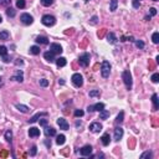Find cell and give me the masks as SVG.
<instances>
[{"mask_svg": "<svg viewBox=\"0 0 159 159\" xmlns=\"http://www.w3.org/2000/svg\"><path fill=\"white\" fill-rule=\"evenodd\" d=\"M139 6H140V3H139V1H133V8L138 9Z\"/></svg>", "mask_w": 159, "mask_h": 159, "instance_id": "obj_47", "label": "cell"}, {"mask_svg": "<svg viewBox=\"0 0 159 159\" xmlns=\"http://www.w3.org/2000/svg\"><path fill=\"white\" fill-rule=\"evenodd\" d=\"M72 83H74L76 87H81L83 85V77H82V75L80 74H74L72 75Z\"/></svg>", "mask_w": 159, "mask_h": 159, "instance_id": "obj_5", "label": "cell"}, {"mask_svg": "<svg viewBox=\"0 0 159 159\" xmlns=\"http://www.w3.org/2000/svg\"><path fill=\"white\" fill-rule=\"evenodd\" d=\"M6 15H8L9 17H14L15 16V10L12 8H8L6 9Z\"/></svg>", "mask_w": 159, "mask_h": 159, "instance_id": "obj_29", "label": "cell"}, {"mask_svg": "<svg viewBox=\"0 0 159 159\" xmlns=\"http://www.w3.org/2000/svg\"><path fill=\"white\" fill-rule=\"evenodd\" d=\"M107 41H108L110 44H116V42H117V37H116V35H114L113 33H110L107 35Z\"/></svg>", "mask_w": 159, "mask_h": 159, "instance_id": "obj_21", "label": "cell"}, {"mask_svg": "<svg viewBox=\"0 0 159 159\" xmlns=\"http://www.w3.org/2000/svg\"><path fill=\"white\" fill-rule=\"evenodd\" d=\"M55 61H56L57 67H63V66H66V63H67L65 57H58V58H56Z\"/></svg>", "mask_w": 159, "mask_h": 159, "instance_id": "obj_16", "label": "cell"}, {"mask_svg": "<svg viewBox=\"0 0 159 159\" xmlns=\"http://www.w3.org/2000/svg\"><path fill=\"white\" fill-rule=\"evenodd\" d=\"M152 157H153V153H152V152H149V151L144 152V153L140 155V158H142V159H144V158H152Z\"/></svg>", "mask_w": 159, "mask_h": 159, "instance_id": "obj_31", "label": "cell"}, {"mask_svg": "<svg viewBox=\"0 0 159 159\" xmlns=\"http://www.w3.org/2000/svg\"><path fill=\"white\" fill-rule=\"evenodd\" d=\"M0 85H1V77H0Z\"/></svg>", "mask_w": 159, "mask_h": 159, "instance_id": "obj_53", "label": "cell"}, {"mask_svg": "<svg viewBox=\"0 0 159 159\" xmlns=\"http://www.w3.org/2000/svg\"><path fill=\"white\" fill-rule=\"evenodd\" d=\"M57 124L60 127V129H63V131H67L69 129V123L65 118H58L57 119Z\"/></svg>", "mask_w": 159, "mask_h": 159, "instance_id": "obj_8", "label": "cell"}, {"mask_svg": "<svg viewBox=\"0 0 159 159\" xmlns=\"http://www.w3.org/2000/svg\"><path fill=\"white\" fill-rule=\"evenodd\" d=\"M35 41H36L37 44H42V45H47L49 44V39L45 36H37Z\"/></svg>", "mask_w": 159, "mask_h": 159, "instance_id": "obj_18", "label": "cell"}, {"mask_svg": "<svg viewBox=\"0 0 159 159\" xmlns=\"http://www.w3.org/2000/svg\"><path fill=\"white\" fill-rule=\"evenodd\" d=\"M83 114H85V112H83L82 110H76L75 111V116H76V117H82Z\"/></svg>", "mask_w": 159, "mask_h": 159, "instance_id": "obj_41", "label": "cell"}, {"mask_svg": "<svg viewBox=\"0 0 159 159\" xmlns=\"http://www.w3.org/2000/svg\"><path fill=\"white\" fill-rule=\"evenodd\" d=\"M111 74V65L108 61H103L102 66H101V75L103 78H107Z\"/></svg>", "mask_w": 159, "mask_h": 159, "instance_id": "obj_2", "label": "cell"}, {"mask_svg": "<svg viewBox=\"0 0 159 159\" xmlns=\"http://www.w3.org/2000/svg\"><path fill=\"white\" fill-rule=\"evenodd\" d=\"M41 116H47V113H46V112H42V113H37V114H35V116H34L33 118H31L30 121H29V122H30V123H35V122L37 121V119L40 118Z\"/></svg>", "mask_w": 159, "mask_h": 159, "instance_id": "obj_22", "label": "cell"}, {"mask_svg": "<svg viewBox=\"0 0 159 159\" xmlns=\"http://www.w3.org/2000/svg\"><path fill=\"white\" fill-rule=\"evenodd\" d=\"M101 142H102L103 146H108L111 143V135L110 133H105V134L102 135V138H101Z\"/></svg>", "mask_w": 159, "mask_h": 159, "instance_id": "obj_14", "label": "cell"}, {"mask_svg": "<svg viewBox=\"0 0 159 159\" xmlns=\"http://www.w3.org/2000/svg\"><path fill=\"white\" fill-rule=\"evenodd\" d=\"M99 118L101 119H107L110 118V111H107L103 108L102 111H99Z\"/></svg>", "mask_w": 159, "mask_h": 159, "instance_id": "obj_20", "label": "cell"}, {"mask_svg": "<svg viewBox=\"0 0 159 159\" xmlns=\"http://www.w3.org/2000/svg\"><path fill=\"white\" fill-rule=\"evenodd\" d=\"M134 42H135V46H137L138 49H143V47H144V42H143V41H140V40H134Z\"/></svg>", "mask_w": 159, "mask_h": 159, "instance_id": "obj_39", "label": "cell"}, {"mask_svg": "<svg viewBox=\"0 0 159 159\" xmlns=\"http://www.w3.org/2000/svg\"><path fill=\"white\" fill-rule=\"evenodd\" d=\"M91 24L92 25L97 24V16H92V19H91Z\"/></svg>", "mask_w": 159, "mask_h": 159, "instance_id": "obj_46", "label": "cell"}, {"mask_svg": "<svg viewBox=\"0 0 159 159\" xmlns=\"http://www.w3.org/2000/svg\"><path fill=\"white\" fill-rule=\"evenodd\" d=\"M41 22L45 25V26H52L56 22V19L52 15H44L42 19H41Z\"/></svg>", "mask_w": 159, "mask_h": 159, "instance_id": "obj_3", "label": "cell"}, {"mask_svg": "<svg viewBox=\"0 0 159 159\" xmlns=\"http://www.w3.org/2000/svg\"><path fill=\"white\" fill-rule=\"evenodd\" d=\"M44 57H45V60H47L49 62H53L56 58H55V53L52 51H47V52L44 53Z\"/></svg>", "mask_w": 159, "mask_h": 159, "instance_id": "obj_12", "label": "cell"}, {"mask_svg": "<svg viewBox=\"0 0 159 159\" xmlns=\"http://www.w3.org/2000/svg\"><path fill=\"white\" fill-rule=\"evenodd\" d=\"M3 61H4V62H10V58L6 57V56H3Z\"/></svg>", "mask_w": 159, "mask_h": 159, "instance_id": "obj_49", "label": "cell"}, {"mask_svg": "<svg viewBox=\"0 0 159 159\" xmlns=\"http://www.w3.org/2000/svg\"><path fill=\"white\" fill-rule=\"evenodd\" d=\"M12 80H15V81L17 82H22L24 81V76H22V71H20V70H17L16 71V75L12 77Z\"/></svg>", "mask_w": 159, "mask_h": 159, "instance_id": "obj_17", "label": "cell"}, {"mask_svg": "<svg viewBox=\"0 0 159 159\" xmlns=\"http://www.w3.org/2000/svg\"><path fill=\"white\" fill-rule=\"evenodd\" d=\"M153 1H158V0H153Z\"/></svg>", "mask_w": 159, "mask_h": 159, "instance_id": "obj_55", "label": "cell"}, {"mask_svg": "<svg viewBox=\"0 0 159 159\" xmlns=\"http://www.w3.org/2000/svg\"><path fill=\"white\" fill-rule=\"evenodd\" d=\"M46 124H47V119H40V126H42V127H46Z\"/></svg>", "mask_w": 159, "mask_h": 159, "instance_id": "obj_45", "label": "cell"}, {"mask_svg": "<svg viewBox=\"0 0 159 159\" xmlns=\"http://www.w3.org/2000/svg\"><path fill=\"white\" fill-rule=\"evenodd\" d=\"M122 80H123V82H124V85H126L127 90H131V88H132V75H131V72H129L128 70L123 71Z\"/></svg>", "mask_w": 159, "mask_h": 159, "instance_id": "obj_1", "label": "cell"}, {"mask_svg": "<svg viewBox=\"0 0 159 159\" xmlns=\"http://www.w3.org/2000/svg\"><path fill=\"white\" fill-rule=\"evenodd\" d=\"M103 108H105V105H103V103H96V105L93 106V110L98 111V112H99V111H102Z\"/></svg>", "mask_w": 159, "mask_h": 159, "instance_id": "obj_30", "label": "cell"}, {"mask_svg": "<svg viewBox=\"0 0 159 159\" xmlns=\"http://www.w3.org/2000/svg\"><path fill=\"white\" fill-rule=\"evenodd\" d=\"M0 155H1V157H6V152H1V154H0Z\"/></svg>", "mask_w": 159, "mask_h": 159, "instance_id": "obj_50", "label": "cell"}, {"mask_svg": "<svg viewBox=\"0 0 159 159\" xmlns=\"http://www.w3.org/2000/svg\"><path fill=\"white\" fill-rule=\"evenodd\" d=\"M8 53V49L5 46H0V56H6Z\"/></svg>", "mask_w": 159, "mask_h": 159, "instance_id": "obj_34", "label": "cell"}, {"mask_svg": "<svg viewBox=\"0 0 159 159\" xmlns=\"http://www.w3.org/2000/svg\"><path fill=\"white\" fill-rule=\"evenodd\" d=\"M58 82H60L61 85H65V81H63V80H60V81H58Z\"/></svg>", "mask_w": 159, "mask_h": 159, "instance_id": "obj_51", "label": "cell"}, {"mask_svg": "<svg viewBox=\"0 0 159 159\" xmlns=\"http://www.w3.org/2000/svg\"><path fill=\"white\" fill-rule=\"evenodd\" d=\"M50 51H52L53 53H62V47H61V45H58V44H51L50 45Z\"/></svg>", "mask_w": 159, "mask_h": 159, "instance_id": "obj_9", "label": "cell"}, {"mask_svg": "<svg viewBox=\"0 0 159 159\" xmlns=\"http://www.w3.org/2000/svg\"><path fill=\"white\" fill-rule=\"evenodd\" d=\"M20 20H21V22L25 25H31L34 22V17L31 16L30 14H28V12H24V14H21Z\"/></svg>", "mask_w": 159, "mask_h": 159, "instance_id": "obj_6", "label": "cell"}, {"mask_svg": "<svg viewBox=\"0 0 159 159\" xmlns=\"http://www.w3.org/2000/svg\"><path fill=\"white\" fill-rule=\"evenodd\" d=\"M93 106H88V108H87V112H88V113H90V112H93Z\"/></svg>", "mask_w": 159, "mask_h": 159, "instance_id": "obj_48", "label": "cell"}, {"mask_svg": "<svg viewBox=\"0 0 159 159\" xmlns=\"http://www.w3.org/2000/svg\"><path fill=\"white\" fill-rule=\"evenodd\" d=\"M9 36H10V34L6 31V30H4V31H0V40H8Z\"/></svg>", "mask_w": 159, "mask_h": 159, "instance_id": "obj_24", "label": "cell"}, {"mask_svg": "<svg viewBox=\"0 0 159 159\" xmlns=\"http://www.w3.org/2000/svg\"><path fill=\"white\" fill-rule=\"evenodd\" d=\"M1 21H3V17H1V15H0V22H1Z\"/></svg>", "mask_w": 159, "mask_h": 159, "instance_id": "obj_52", "label": "cell"}, {"mask_svg": "<svg viewBox=\"0 0 159 159\" xmlns=\"http://www.w3.org/2000/svg\"><path fill=\"white\" fill-rule=\"evenodd\" d=\"M45 134L46 137H53L56 135V129L52 127H45Z\"/></svg>", "mask_w": 159, "mask_h": 159, "instance_id": "obj_13", "label": "cell"}, {"mask_svg": "<svg viewBox=\"0 0 159 159\" xmlns=\"http://www.w3.org/2000/svg\"><path fill=\"white\" fill-rule=\"evenodd\" d=\"M91 153H92V147L91 146H85V147L81 148V154L83 157H90Z\"/></svg>", "mask_w": 159, "mask_h": 159, "instance_id": "obj_11", "label": "cell"}, {"mask_svg": "<svg viewBox=\"0 0 159 159\" xmlns=\"http://www.w3.org/2000/svg\"><path fill=\"white\" fill-rule=\"evenodd\" d=\"M99 94H101L99 90H94V91H91L90 92V97H96V96H99Z\"/></svg>", "mask_w": 159, "mask_h": 159, "instance_id": "obj_40", "label": "cell"}, {"mask_svg": "<svg viewBox=\"0 0 159 159\" xmlns=\"http://www.w3.org/2000/svg\"><path fill=\"white\" fill-rule=\"evenodd\" d=\"M15 107H16V108L20 111V112H22V113H28L29 110H30L28 106H25V105H20V103H16V105H15Z\"/></svg>", "mask_w": 159, "mask_h": 159, "instance_id": "obj_19", "label": "cell"}, {"mask_svg": "<svg viewBox=\"0 0 159 159\" xmlns=\"http://www.w3.org/2000/svg\"><path fill=\"white\" fill-rule=\"evenodd\" d=\"M90 53H83V55H81L80 56V58H78V62H80V65L82 66V67H87L88 66V63H90Z\"/></svg>", "mask_w": 159, "mask_h": 159, "instance_id": "obj_4", "label": "cell"}, {"mask_svg": "<svg viewBox=\"0 0 159 159\" xmlns=\"http://www.w3.org/2000/svg\"><path fill=\"white\" fill-rule=\"evenodd\" d=\"M36 152H37L36 146H33V147H31V151H30V155H31V157L36 155Z\"/></svg>", "mask_w": 159, "mask_h": 159, "instance_id": "obj_42", "label": "cell"}, {"mask_svg": "<svg viewBox=\"0 0 159 159\" xmlns=\"http://www.w3.org/2000/svg\"><path fill=\"white\" fill-rule=\"evenodd\" d=\"M152 101H153V105H154V110H158L159 103H158V96H157V93H154L152 96Z\"/></svg>", "mask_w": 159, "mask_h": 159, "instance_id": "obj_25", "label": "cell"}, {"mask_svg": "<svg viewBox=\"0 0 159 159\" xmlns=\"http://www.w3.org/2000/svg\"><path fill=\"white\" fill-rule=\"evenodd\" d=\"M133 1H139V0H133Z\"/></svg>", "mask_w": 159, "mask_h": 159, "instance_id": "obj_54", "label": "cell"}, {"mask_svg": "<svg viewBox=\"0 0 159 159\" xmlns=\"http://www.w3.org/2000/svg\"><path fill=\"white\" fill-rule=\"evenodd\" d=\"M152 40H153V42H154V44H158V42H159V33H154V34H153Z\"/></svg>", "mask_w": 159, "mask_h": 159, "instance_id": "obj_35", "label": "cell"}, {"mask_svg": "<svg viewBox=\"0 0 159 159\" xmlns=\"http://www.w3.org/2000/svg\"><path fill=\"white\" fill-rule=\"evenodd\" d=\"M11 138H12L11 131H6V132H5V139H6L8 142H11Z\"/></svg>", "mask_w": 159, "mask_h": 159, "instance_id": "obj_32", "label": "cell"}, {"mask_svg": "<svg viewBox=\"0 0 159 159\" xmlns=\"http://www.w3.org/2000/svg\"><path fill=\"white\" fill-rule=\"evenodd\" d=\"M66 142V137L63 134H60V135H57V139H56V143L58 144V146H62L63 143Z\"/></svg>", "mask_w": 159, "mask_h": 159, "instance_id": "obj_23", "label": "cell"}, {"mask_svg": "<svg viewBox=\"0 0 159 159\" xmlns=\"http://www.w3.org/2000/svg\"><path fill=\"white\" fill-rule=\"evenodd\" d=\"M122 137H123V129L121 127H116V128H114V140L118 142Z\"/></svg>", "mask_w": 159, "mask_h": 159, "instance_id": "obj_10", "label": "cell"}, {"mask_svg": "<svg viewBox=\"0 0 159 159\" xmlns=\"http://www.w3.org/2000/svg\"><path fill=\"white\" fill-rule=\"evenodd\" d=\"M149 11H151V15H152V16L157 15V9H155V8H151V9H149Z\"/></svg>", "mask_w": 159, "mask_h": 159, "instance_id": "obj_44", "label": "cell"}, {"mask_svg": "<svg viewBox=\"0 0 159 159\" xmlns=\"http://www.w3.org/2000/svg\"><path fill=\"white\" fill-rule=\"evenodd\" d=\"M25 5H26V4H25V0H17V1H16V6L19 9H24Z\"/></svg>", "mask_w": 159, "mask_h": 159, "instance_id": "obj_33", "label": "cell"}, {"mask_svg": "<svg viewBox=\"0 0 159 159\" xmlns=\"http://www.w3.org/2000/svg\"><path fill=\"white\" fill-rule=\"evenodd\" d=\"M123 118H124V113L121 112V113L117 116V118H116V123H117V124H121V123L123 122Z\"/></svg>", "mask_w": 159, "mask_h": 159, "instance_id": "obj_28", "label": "cell"}, {"mask_svg": "<svg viewBox=\"0 0 159 159\" xmlns=\"http://www.w3.org/2000/svg\"><path fill=\"white\" fill-rule=\"evenodd\" d=\"M90 131L93 132V133H98V132H101V131H102V124H101V123H98V122L91 123Z\"/></svg>", "mask_w": 159, "mask_h": 159, "instance_id": "obj_7", "label": "cell"}, {"mask_svg": "<svg viewBox=\"0 0 159 159\" xmlns=\"http://www.w3.org/2000/svg\"><path fill=\"white\" fill-rule=\"evenodd\" d=\"M117 0H111V5H110V10L111 11H116L117 10Z\"/></svg>", "mask_w": 159, "mask_h": 159, "instance_id": "obj_27", "label": "cell"}, {"mask_svg": "<svg viewBox=\"0 0 159 159\" xmlns=\"http://www.w3.org/2000/svg\"><path fill=\"white\" fill-rule=\"evenodd\" d=\"M39 83H40V86H42V87H47V86H49V81H47L46 78H41L40 81H39Z\"/></svg>", "mask_w": 159, "mask_h": 159, "instance_id": "obj_36", "label": "cell"}, {"mask_svg": "<svg viewBox=\"0 0 159 159\" xmlns=\"http://www.w3.org/2000/svg\"><path fill=\"white\" fill-rule=\"evenodd\" d=\"M30 53L39 55V53H40V47H39V46H31V47H30Z\"/></svg>", "mask_w": 159, "mask_h": 159, "instance_id": "obj_26", "label": "cell"}, {"mask_svg": "<svg viewBox=\"0 0 159 159\" xmlns=\"http://www.w3.org/2000/svg\"><path fill=\"white\" fill-rule=\"evenodd\" d=\"M53 0H41V4L44 5V6H50V5H52Z\"/></svg>", "mask_w": 159, "mask_h": 159, "instance_id": "obj_38", "label": "cell"}, {"mask_svg": "<svg viewBox=\"0 0 159 159\" xmlns=\"http://www.w3.org/2000/svg\"><path fill=\"white\" fill-rule=\"evenodd\" d=\"M11 4V0H0V6H9Z\"/></svg>", "mask_w": 159, "mask_h": 159, "instance_id": "obj_37", "label": "cell"}, {"mask_svg": "<svg viewBox=\"0 0 159 159\" xmlns=\"http://www.w3.org/2000/svg\"><path fill=\"white\" fill-rule=\"evenodd\" d=\"M29 135H30V137H33V138L39 137V135H40V129H37V128H35V127L30 128V129H29Z\"/></svg>", "mask_w": 159, "mask_h": 159, "instance_id": "obj_15", "label": "cell"}, {"mask_svg": "<svg viewBox=\"0 0 159 159\" xmlns=\"http://www.w3.org/2000/svg\"><path fill=\"white\" fill-rule=\"evenodd\" d=\"M152 81L154 82V83H158L159 81V74H154L153 76H152Z\"/></svg>", "mask_w": 159, "mask_h": 159, "instance_id": "obj_43", "label": "cell"}]
</instances>
